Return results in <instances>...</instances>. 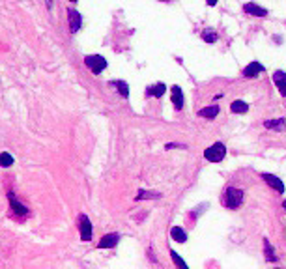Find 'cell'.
Returning a JSON list of instances; mask_svg holds the SVG:
<instances>
[{
	"label": "cell",
	"instance_id": "obj_1",
	"mask_svg": "<svg viewBox=\"0 0 286 269\" xmlns=\"http://www.w3.org/2000/svg\"><path fill=\"white\" fill-rule=\"evenodd\" d=\"M222 204L226 206L228 209H238L239 206L243 204V191L236 189V187H228L222 194Z\"/></svg>",
	"mask_w": 286,
	"mask_h": 269
},
{
	"label": "cell",
	"instance_id": "obj_2",
	"mask_svg": "<svg viewBox=\"0 0 286 269\" xmlns=\"http://www.w3.org/2000/svg\"><path fill=\"white\" fill-rule=\"evenodd\" d=\"M84 64L94 75H101V71L107 67V60L101 54H88V56H84Z\"/></svg>",
	"mask_w": 286,
	"mask_h": 269
},
{
	"label": "cell",
	"instance_id": "obj_3",
	"mask_svg": "<svg viewBox=\"0 0 286 269\" xmlns=\"http://www.w3.org/2000/svg\"><path fill=\"white\" fill-rule=\"evenodd\" d=\"M224 155H226V148L221 142H215L213 146H209L208 150L204 152V157L208 159L209 163H221L224 159Z\"/></svg>",
	"mask_w": 286,
	"mask_h": 269
},
{
	"label": "cell",
	"instance_id": "obj_4",
	"mask_svg": "<svg viewBox=\"0 0 286 269\" xmlns=\"http://www.w3.org/2000/svg\"><path fill=\"white\" fill-rule=\"evenodd\" d=\"M79 232H80V239L82 241H92V234H94L92 222L88 215H84V213L79 215Z\"/></svg>",
	"mask_w": 286,
	"mask_h": 269
},
{
	"label": "cell",
	"instance_id": "obj_5",
	"mask_svg": "<svg viewBox=\"0 0 286 269\" xmlns=\"http://www.w3.org/2000/svg\"><path fill=\"white\" fill-rule=\"evenodd\" d=\"M67 21H69V30L71 34H77L80 30V25H82V15L77 12V10H67Z\"/></svg>",
	"mask_w": 286,
	"mask_h": 269
},
{
	"label": "cell",
	"instance_id": "obj_6",
	"mask_svg": "<svg viewBox=\"0 0 286 269\" xmlns=\"http://www.w3.org/2000/svg\"><path fill=\"white\" fill-rule=\"evenodd\" d=\"M8 200H10V206H12L13 213H15L17 217H25V215H28V207H26L25 204H21L13 192H8Z\"/></svg>",
	"mask_w": 286,
	"mask_h": 269
},
{
	"label": "cell",
	"instance_id": "obj_7",
	"mask_svg": "<svg viewBox=\"0 0 286 269\" xmlns=\"http://www.w3.org/2000/svg\"><path fill=\"white\" fill-rule=\"evenodd\" d=\"M264 71H266V67H264L260 62H256V60H254V62H251V64H249L247 67L243 69V77H245V79L258 77V75H260V73H264Z\"/></svg>",
	"mask_w": 286,
	"mask_h": 269
},
{
	"label": "cell",
	"instance_id": "obj_8",
	"mask_svg": "<svg viewBox=\"0 0 286 269\" xmlns=\"http://www.w3.org/2000/svg\"><path fill=\"white\" fill-rule=\"evenodd\" d=\"M118 239H120L118 234H107V236L101 237V241L97 243V249H114L118 245Z\"/></svg>",
	"mask_w": 286,
	"mask_h": 269
},
{
	"label": "cell",
	"instance_id": "obj_9",
	"mask_svg": "<svg viewBox=\"0 0 286 269\" xmlns=\"http://www.w3.org/2000/svg\"><path fill=\"white\" fill-rule=\"evenodd\" d=\"M262 178L266 179V183H268L271 189H275L277 192H285V183L277 178L275 174H262Z\"/></svg>",
	"mask_w": 286,
	"mask_h": 269
},
{
	"label": "cell",
	"instance_id": "obj_10",
	"mask_svg": "<svg viewBox=\"0 0 286 269\" xmlns=\"http://www.w3.org/2000/svg\"><path fill=\"white\" fill-rule=\"evenodd\" d=\"M273 82H275V86H277V90L281 92V95L286 97V73L285 71H275Z\"/></svg>",
	"mask_w": 286,
	"mask_h": 269
},
{
	"label": "cell",
	"instance_id": "obj_11",
	"mask_svg": "<svg viewBox=\"0 0 286 269\" xmlns=\"http://www.w3.org/2000/svg\"><path fill=\"white\" fill-rule=\"evenodd\" d=\"M243 12L249 13V15H254V17H266V15H268V10L260 8V6H258V4H254V2H249V4H245V6H243Z\"/></svg>",
	"mask_w": 286,
	"mask_h": 269
},
{
	"label": "cell",
	"instance_id": "obj_12",
	"mask_svg": "<svg viewBox=\"0 0 286 269\" xmlns=\"http://www.w3.org/2000/svg\"><path fill=\"white\" fill-rule=\"evenodd\" d=\"M170 92H172V103H174V107H176V111H182L183 109V92L180 86H172L170 88Z\"/></svg>",
	"mask_w": 286,
	"mask_h": 269
},
{
	"label": "cell",
	"instance_id": "obj_13",
	"mask_svg": "<svg viewBox=\"0 0 286 269\" xmlns=\"http://www.w3.org/2000/svg\"><path fill=\"white\" fill-rule=\"evenodd\" d=\"M165 92H167V86L163 82H157L154 86H148L146 88V97H161Z\"/></svg>",
	"mask_w": 286,
	"mask_h": 269
},
{
	"label": "cell",
	"instance_id": "obj_14",
	"mask_svg": "<svg viewBox=\"0 0 286 269\" xmlns=\"http://www.w3.org/2000/svg\"><path fill=\"white\" fill-rule=\"evenodd\" d=\"M217 114H219V107L217 105H209L206 109L198 111V116L200 118H206V120H213V118H217Z\"/></svg>",
	"mask_w": 286,
	"mask_h": 269
},
{
	"label": "cell",
	"instance_id": "obj_15",
	"mask_svg": "<svg viewBox=\"0 0 286 269\" xmlns=\"http://www.w3.org/2000/svg\"><path fill=\"white\" fill-rule=\"evenodd\" d=\"M264 126H266L268 129H275V131H285L286 122H285V118H273V120L264 122Z\"/></svg>",
	"mask_w": 286,
	"mask_h": 269
},
{
	"label": "cell",
	"instance_id": "obj_16",
	"mask_svg": "<svg viewBox=\"0 0 286 269\" xmlns=\"http://www.w3.org/2000/svg\"><path fill=\"white\" fill-rule=\"evenodd\" d=\"M111 86H114L122 97H126V99L129 97V86L126 80H111Z\"/></svg>",
	"mask_w": 286,
	"mask_h": 269
},
{
	"label": "cell",
	"instance_id": "obj_17",
	"mask_svg": "<svg viewBox=\"0 0 286 269\" xmlns=\"http://www.w3.org/2000/svg\"><path fill=\"white\" fill-rule=\"evenodd\" d=\"M230 111H232L234 114H245L249 111V105L245 101H241V99H236V101H232V105H230Z\"/></svg>",
	"mask_w": 286,
	"mask_h": 269
},
{
	"label": "cell",
	"instance_id": "obj_18",
	"mask_svg": "<svg viewBox=\"0 0 286 269\" xmlns=\"http://www.w3.org/2000/svg\"><path fill=\"white\" fill-rule=\"evenodd\" d=\"M170 237H172L174 241H178V243H185L187 234H185L180 226H172V228H170Z\"/></svg>",
	"mask_w": 286,
	"mask_h": 269
},
{
	"label": "cell",
	"instance_id": "obj_19",
	"mask_svg": "<svg viewBox=\"0 0 286 269\" xmlns=\"http://www.w3.org/2000/svg\"><path fill=\"white\" fill-rule=\"evenodd\" d=\"M161 196H163V194H161V192H157V191H144V189H141L135 200H144V198H154V200H159Z\"/></svg>",
	"mask_w": 286,
	"mask_h": 269
},
{
	"label": "cell",
	"instance_id": "obj_20",
	"mask_svg": "<svg viewBox=\"0 0 286 269\" xmlns=\"http://www.w3.org/2000/svg\"><path fill=\"white\" fill-rule=\"evenodd\" d=\"M264 253H266V258H268L270 262H277V260H279L277 254H275L273 247L270 243V239H264Z\"/></svg>",
	"mask_w": 286,
	"mask_h": 269
},
{
	"label": "cell",
	"instance_id": "obj_21",
	"mask_svg": "<svg viewBox=\"0 0 286 269\" xmlns=\"http://www.w3.org/2000/svg\"><path fill=\"white\" fill-rule=\"evenodd\" d=\"M15 163V159H13L12 154H8V152H2L0 154V167L2 168H10Z\"/></svg>",
	"mask_w": 286,
	"mask_h": 269
},
{
	"label": "cell",
	"instance_id": "obj_22",
	"mask_svg": "<svg viewBox=\"0 0 286 269\" xmlns=\"http://www.w3.org/2000/svg\"><path fill=\"white\" fill-rule=\"evenodd\" d=\"M202 39H204L206 43H215V41H217V34L209 28V30H204V32H202Z\"/></svg>",
	"mask_w": 286,
	"mask_h": 269
},
{
	"label": "cell",
	"instance_id": "obj_23",
	"mask_svg": "<svg viewBox=\"0 0 286 269\" xmlns=\"http://www.w3.org/2000/svg\"><path fill=\"white\" fill-rule=\"evenodd\" d=\"M170 258H172V262H174L176 266H180V268L187 269V264H185V262H183L182 258H180V254H178L176 251H170Z\"/></svg>",
	"mask_w": 286,
	"mask_h": 269
},
{
	"label": "cell",
	"instance_id": "obj_24",
	"mask_svg": "<svg viewBox=\"0 0 286 269\" xmlns=\"http://www.w3.org/2000/svg\"><path fill=\"white\" fill-rule=\"evenodd\" d=\"M217 4V0H208V6H215Z\"/></svg>",
	"mask_w": 286,
	"mask_h": 269
},
{
	"label": "cell",
	"instance_id": "obj_25",
	"mask_svg": "<svg viewBox=\"0 0 286 269\" xmlns=\"http://www.w3.org/2000/svg\"><path fill=\"white\" fill-rule=\"evenodd\" d=\"M47 2V8H52V0H45Z\"/></svg>",
	"mask_w": 286,
	"mask_h": 269
},
{
	"label": "cell",
	"instance_id": "obj_26",
	"mask_svg": "<svg viewBox=\"0 0 286 269\" xmlns=\"http://www.w3.org/2000/svg\"><path fill=\"white\" fill-rule=\"evenodd\" d=\"M283 206H285V209H286V200H285V202H283Z\"/></svg>",
	"mask_w": 286,
	"mask_h": 269
},
{
	"label": "cell",
	"instance_id": "obj_27",
	"mask_svg": "<svg viewBox=\"0 0 286 269\" xmlns=\"http://www.w3.org/2000/svg\"><path fill=\"white\" fill-rule=\"evenodd\" d=\"M69 2H77V0H69Z\"/></svg>",
	"mask_w": 286,
	"mask_h": 269
}]
</instances>
